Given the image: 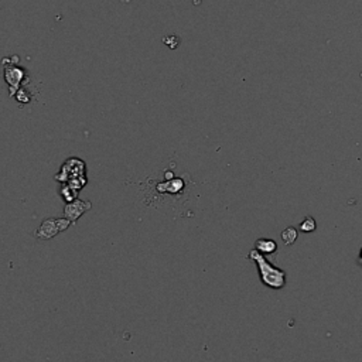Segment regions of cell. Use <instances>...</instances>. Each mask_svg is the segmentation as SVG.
I'll use <instances>...</instances> for the list:
<instances>
[{
	"instance_id": "9c48e42d",
	"label": "cell",
	"mask_w": 362,
	"mask_h": 362,
	"mask_svg": "<svg viewBox=\"0 0 362 362\" xmlns=\"http://www.w3.org/2000/svg\"><path fill=\"white\" fill-rule=\"evenodd\" d=\"M299 237V232L295 227H287L281 232V241L284 245H293L296 242V239Z\"/></svg>"
},
{
	"instance_id": "5b68a950",
	"label": "cell",
	"mask_w": 362,
	"mask_h": 362,
	"mask_svg": "<svg viewBox=\"0 0 362 362\" xmlns=\"http://www.w3.org/2000/svg\"><path fill=\"white\" fill-rule=\"evenodd\" d=\"M57 234H59L57 220L48 218L41 222V225L38 227V229L36 231V238L41 239V241H48V239H52Z\"/></svg>"
},
{
	"instance_id": "30bf717a",
	"label": "cell",
	"mask_w": 362,
	"mask_h": 362,
	"mask_svg": "<svg viewBox=\"0 0 362 362\" xmlns=\"http://www.w3.org/2000/svg\"><path fill=\"white\" fill-rule=\"evenodd\" d=\"M317 228V222L316 220L313 218V216H306L303 221L300 222V225H299V229L304 232V234H311V232H314Z\"/></svg>"
},
{
	"instance_id": "6da1fadb",
	"label": "cell",
	"mask_w": 362,
	"mask_h": 362,
	"mask_svg": "<svg viewBox=\"0 0 362 362\" xmlns=\"http://www.w3.org/2000/svg\"><path fill=\"white\" fill-rule=\"evenodd\" d=\"M248 259L253 260L258 266L259 279L260 281L269 288L273 290H280L286 286V272L280 267L274 266L270 263L263 253H260L256 249H252L248 255Z\"/></svg>"
},
{
	"instance_id": "ba28073f",
	"label": "cell",
	"mask_w": 362,
	"mask_h": 362,
	"mask_svg": "<svg viewBox=\"0 0 362 362\" xmlns=\"http://www.w3.org/2000/svg\"><path fill=\"white\" fill-rule=\"evenodd\" d=\"M59 195L62 197V200L65 201V202H74L75 200H78L77 197H78V191L74 190L73 187L69 184H64L61 187V190H59Z\"/></svg>"
},
{
	"instance_id": "8992f818",
	"label": "cell",
	"mask_w": 362,
	"mask_h": 362,
	"mask_svg": "<svg viewBox=\"0 0 362 362\" xmlns=\"http://www.w3.org/2000/svg\"><path fill=\"white\" fill-rule=\"evenodd\" d=\"M255 249L263 255H273L274 252L277 251V244L276 241L269 238H259L255 242Z\"/></svg>"
},
{
	"instance_id": "7a4b0ae2",
	"label": "cell",
	"mask_w": 362,
	"mask_h": 362,
	"mask_svg": "<svg viewBox=\"0 0 362 362\" xmlns=\"http://www.w3.org/2000/svg\"><path fill=\"white\" fill-rule=\"evenodd\" d=\"M81 177H87V164L78 157H69L61 166V170L55 174L54 178L62 184H67L71 180Z\"/></svg>"
},
{
	"instance_id": "3957f363",
	"label": "cell",
	"mask_w": 362,
	"mask_h": 362,
	"mask_svg": "<svg viewBox=\"0 0 362 362\" xmlns=\"http://www.w3.org/2000/svg\"><path fill=\"white\" fill-rule=\"evenodd\" d=\"M5 81L10 89V96H15L16 92L22 88V84L27 78L26 69L22 67H17L16 64H10L5 68Z\"/></svg>"
},
{
	"instance_id": "52a82bcc",
	"label": "cell",
	"mask_w": 362,
	"mask_h": 362,
	"mask_svg": "<svg viewBox=\"0 0 362 362\" xmlns=\"http://www.w3.org/2000/svg\"><path fill=\"white\" fill-rule=\"evenodd\" d=\"M184 188V183L181 178H170L167 180L164 184L157 185V190L162 192H171V194H177V192L183 191Z\"/></svg>"
},
{
	"instance_id": "277c9868",
	"label": "cell",
	"mask_w": 362,
	"mask_h": 362,
	"mask_svg": "<svg viewBox=\"0 0 362 362\" xmlns=\"http://www.w3.org/2000/svg\"><path fill=\"white\" fill-rule=\"evenodd\" d=\"M92 208V204L89 201L84 200H75L74 202H68L65 204L64 208V216L68 218L71 222H77V220H80L82 215L85 214L87 211H89Z\"/></svg>"
},
{
	"instance_id": "8fae6325",
	"label": "cell",
	"mask_w": 362,
	"mask_h": 362,
	"mask_svg": "<svg viewBox=\"0 0 362 362\" xmlns=\"http://www.w3.org/2000/svg\"><path fill=\"white\" fill-rule=\"evenodd\" d=\"M13 98H15L17 102H22V104H29L30 101H31V95L29 94V91L24 88L19 89Z\"/></svg>"
},
{
	"instance_id": "7c38bea8",
	"label": "cell",
	"mask_w": 362,
	"mask_h": 362,
	"mask_svg": "<svg viewBox=\"0 0 362 362\" xmlns=\"http://www.w3.org/2000/svg\"><path fill=\"white\" fill-rule=\"evenodd\" d=\"M163 41H164V44L167 45V47H170V48H177L178 43H180V40H178L177 36H174V34H171V36H167V37L163 38Z\"/></svg>"
},
{
	"instance_id": "4fadbf2b",
	"label": "cell",
	"mask_w": 362,
	"mask_h": 362,
	"mask_svg": "<svg viewBox=\"0 0 362 362\" xmlns=\"http://www.w3.org/2000/svg\"><path fill=\"white\" fill-rule=\"evenodd\" d=\"M358 263L362 266V248L361 251H359V256H358Z\"/></svg>"
}]
</instances>
